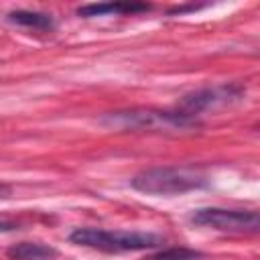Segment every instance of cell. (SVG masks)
<instances>
[{
	"label": "cell",
	"mask_w": 260,
	"mask_h": 260,
	"mask_svg": "<svg viewBox=\"0 0 260 260\" xmlns=\"http://www.w3.org/2000/svg\"><path fill=\"white\" fill-rule=\"evenodd\" d=\"M69 240L77 246L98 252H142L160 248L165 238L152 232H126V230H102V228H77L69 234Z\"/></svg>",
	"instance_id": "7a4b0ae2"
},
{
	"label": "cell",
	"mask_w": 260,
	"mask_h": 260,
	"mask_svg": "<svg viewBox=\"0 0 260 260\" xmlns=\"http://www.w3.org/2000/svg\"><path fill=\"white\" fill-rule=\"evenodd\" d=\"M10 260H59V252L43 242H18L6 250Z\"/></svg>",
	"instance_id": "52a82bcc"
},
{
	"label": "cell",
	"mask_w": 260,
	"mask_h": 260,
	"mask_svg": "<svg viewBox=\"0 0 260 260\" xmlns=\"http://www.w3.org/2000/svg\"><path fill=\"white\" fill-rule=\"evenodd\" d=\"M207 183V175L193 167H152L130 179V187L146 195H181L203 189Z\"/></svg>",
	"instance_id": "3957f363"
},
{
	"label": "cell",
	"mask_w": 260,
	"mask_h": 260,
	"mask_svg": "<svg viewBox=\"0 0 260 260\" xmlns=\"http://www.w3.org/2000/svg\"><path fill=\"white\" fill-rule=\"evenodd\" d=\"M199 258H203V252L199 250L185 248V246H171L148 256L146 260H199Z\"/></svg>",
	"instance_id": "9c48e42d"
},
{
	"label": "cell",
	"mask_w": 260,
	"mask_h": 260,
	"mask_svg": "<svg viewBox=\"0 0 260 260\" xmlns=\"http://www.w3.org/2000/svg\"><path fill=\"white\" fill-rule=\"evenodd\" d=\"M150 4L144 2H104V4H83L77 8L79 16L91 18V16H108V14H138V12H146L150 10Z\"/></svg>",
	"instance_id": "8992f818"
},
{
	"label": "cell",
	"mask_w": 260,
	"mask_h": 260,
	"mask_svg": "<svg viewBox=\"0 0 260 260\" xmlns=\"http://www.w3.org/2000/svg\"><path fill=\"white\" fill-rule=\"evenodd\" d=\"M10 193V185H6L4 181H0V197H6Z\"/></svg>",
	"instance_id": "8fae6325"
},
{
	"label": "cell",
	"mask_w": 260,
	"mask_h": 260,
	"mask_svg": "<svg viewBox=\"0 0 260 260\" xmlns=\"http://www.w3.org/2000/svg\"><path fill=\"white\" fill-rule=\"evenodd\" d=\"M6 20L16 24V26H24V28H32V30H53L55 28V20L47 12L12 10V12L6 14Z\"/></svg>",
	"instance_id": "ba28073f"
},
{
	"label": "cell",
	"mask_w": 260,
	"mask_h": 260,
	"mask_svg": "<svg viewBox=\"0 0 260 260\" xmlns=\"http://www.w3.org/2000/svg\"><path fill=\"white\" fill-rule=\"evenodd\" d=\"M100 124L116 132H165L179 134L199 128V120L183 112H169L156 108H130L108 112L100 118Z\"/></svg>",
	"instance_id": "6da1fadb"
},
{
	"label": "cell",
	"mask_w": 260,
	"mask_h": 260,
	"mask_svg": "<svg viewBox=\"0 0 260 260\" xmlns=\"http://www.w3.org/2000/svg\"><path fill=\"white\" fill-rule=\"evenodd\" d=\"M246 95L244 85L240 83H215V85H205L199 89H193L189 93H185L179 104L177 110L197 118L203 112H217L223 108H230L234 104H238L242 98Z\"/></svg>",
	"instance_id": "277c9868"
},
{
	"label": "cell",
	"mask_w": 260,
	"mask_h": 260,
	"mask_svg": "<svg viewBox=\"0 0 260 260\" xmlns=\"http://www.w3.org/2000/svg\"><path fill=\"white\" fill-rule=\"evenodd\" d=\"M191 223L201 228H211L230 234H256L260 228L258 213L252 209H223V207H203L191 213Z\"/></svg>",
	"instance_id": "5b68a950"
},
{
	"label": "cell",
	"mask_w": 260,
	"mask_h": 260,
	"mask_svg": "<svg viewBox=\"0 0 260 260\" xmlns=\"http://www.w3.org/2000/svg\"><path fill=\"white\" fill-rule=\"evenodd\" d=\"M16 225L14 223H10V221H0V232H10V230H14Z\"/></svg>",
	"instance_id": "30bf717a"
}]
</instances>
